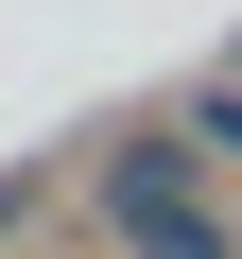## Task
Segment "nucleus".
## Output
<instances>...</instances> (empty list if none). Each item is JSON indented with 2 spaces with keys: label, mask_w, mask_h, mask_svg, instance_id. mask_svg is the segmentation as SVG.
Wrapping results in <instances>:
<instances>
[{
  "label": "nucleus",
  "mask_w": 242,
  "mask_h": 259,
  "mask_svg": "<svg viewBox=\"0 0 242 259\" xmlns=\"http://www.w3.org/2000/svg\"><path fill=\"white\" fill-rule=\"evenodd\" d=\"M87 190H104L121 259H242V225H225V190H208V139H121Z\"/></svg>",
  "instance_id": "1"
},
{
  "label": "nucleus",
  "mask_w": 242,
  "mask_h": 259,
  "mask_svg": "<svg viewBox=\"0 0 242 259\" xmlns=\"http://www.w3.org/2000/svg\"><path fill=\"white\" fill-rule=\"evenodd\" d=\"M190 139H208V156L242 173V69H208V87H190Z\"/></svg>",
  "instance_id": "2"
},
{
  "label": "nucleus",
  "mask_w": 242,
  "mask_h": 259,
  "mask_svg": "<svg viewBox=\"0 0 242 259\" xmlns=\"http://www.w3.org/2000/svg\"><path fill=\"white\" fill-rule=\"evenodd\" d=\"M18 225H35V173H0V242H18Z\"/></svg>",
  "instance_id": "3"
}]
</instances>
